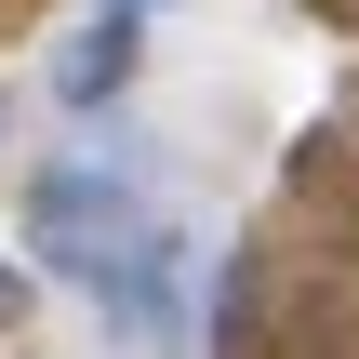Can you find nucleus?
I'll list each match as a JSON object with an SVG mask.
<instances>
[{"mask_svg": "<svg viewBox=\"0 0 359 359\" xmlns=\"http://www.w3.org/2000/svg\"><path fill=\"white\" fill-rule=\"evenodd\" d=\"M27 240L53 253V266H107L120 240H147V213H133V187L120 173H40V200H27Z\"/></svg>", "mask_w": 359, "mask_h": 359, "instance_id": "f257e3e1", "label": "nucleus"}, {"mask_svg": "<svg viewBox=\"0 0 359 359\" xmlns=\"http://www.w3.org/2000/svg\"><path fill=\"white\" fill-rule=\"evenodd\" d=\"M93 293H107V320L120 333H187V280H173V240L147 226V240H120L107 266H93Z\"/></svg>", "mask_w": 359, "mask_h": 359, "instance_id": "f03ea898", "label": "nucleus"}, {"mask_svg": "<svg viewBox=\"0 0 359 359\" xmlns=\"http://www.w3.org/2000/svg\"><path fill=\"white\" fill-rule=\"evenodd\" d=\"M120 53H133V40H120V27H93V40H67V67H53V80H67V93H120Z\"/></svg>", "mask_w": 359, "mask_h": 359, "instance_id": "7ed1b4c3", "label": "nucleus"}, {"mask_svg": "<svg viewBox=\"0 0 359 359\" xmlns=\"http://www.w3.org/2000/svg\"><path fill=\"white\" fill-rule=\"evenodd\" d=\"M13 306H27V280H13V266H0V320H13Z\"/></svg>", "mask_w": 359, "mask_h": 359, "instance_id": "20e7f679", "label": "nucleus"}]
</instances>
